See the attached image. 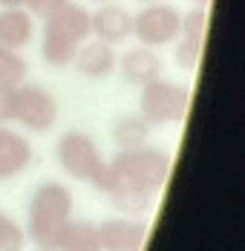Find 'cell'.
Instances as JSON below:
<instances>
[{
    "instance_id": "1",
    "label": "cell",
    "mask_w": 245,
    "mask_h": 251,
    "mask_svg": "<svg viewBox=\"0 0 245 251\" xmlns=\"http://www.w3.org/2000/svg\"><path fill=\"white\" fill-rule=\"evenodd\" d=\"M73 211L75 197L64 182L47 179L35 185L29 205H26V240L35 243V249H55L61 231L73 220Z\"/></svg>"
},
{
    "instance_id": "2",
    "label": "cell",
    "mask_w": 245,
    "mask_h": 251,
    "mask_svg": "<svg viewBox=\"0 0 245 251\" xmlns=\"http://www.w3.org/2000/svg\"><path fill=\"white\" fill-rule=\"evenodd\" d=\"M90 38V9L81 3H64L61 9L49 12L44 18V41H41V58L44 64L64 70L70 67L78 47Z\"/></svg>"
},
{
    "instance_id": "3",
    "label": "cell",
    "mask_w": 245,
    "mask_h": 251,
    "mask_svg": "<svg viewBox=\"0 0 245 251\" xmlns=\"http://www.w3.org/2000/svg\"><path fill=\"white\" fill-rule=\"evenodd\" d=\"M168 176H171V156L159 148L145 145L133 151H119L113 159H107V171L98 179V185L104 179H113V182H124V185L142 188L147 194L159 197L162 188L168 185Z\"/></svg>"
},
{
    "instance_id": "4",
    "label": "cell",
    "mask_w": 245,
    "mask_h": 251,
    "mask_svg": "<svg viewBox=\"0 0 245 251\" xmlns=\"http://www.w3.org/2000/svg\"><path fill=\"white\" fill-rule=\"evenodd\" d=\"M55 159L58 168L73 182L98 185V179L107 171V159L98 148V142L84 130H67L55 142Z\"/></svg>"
},
{
    "instance_id": "5",
    "label": "cell",
    "mask_w": 245,
    "mask_h": 251,
    "mask_svg": "<svg viewBox=\"0 0 245 251\" xmlns=\"http://www.w3.org/2000/svg\"><path fill=\"white\" fill-rule=\"evenodd\" d=\"M139 116L150 127L182 125L191 107V90L171 78H156L145 87H139Z\"/></svg>"
},
{
    "instance_id": "6",
    "label": "cell",
    "mask_w": 245,
    "mask_h": 251,
    "mask_svg": "<svg viewBox=\"0 0 245 251\" xmlns=\"http://www.w3.org/2000/svg\"><path fill=\"white\" fill-rule=\"evenodd\" d=\"M179 24H182V9L173 3H145L136 15H133V35L142 47L150 50H165L173 47V41L179 38Z\"/></svg>"
},
{
    "instance_id": "7",
    "label": "cell",
    "mask_w": 245,
    "mask_h": 251,
    "mask_svg": "<svg viewBox=\"0 0 245 251\" xmlns=\"http://www.w3.org/2000/svg\"><path fill=\"white\" fill-rule=\"evenodd\" d=\"M61 119V107L55 96L41 84H21L18 87V104H15V122L26 133H49Z\"/></svg>"
},
{
    "instance_id": "8",
    "label": "cell",
    "mask_w": 245,
    "mask_h": 251,
    "mask_svg": "<svg viewBox=\"0 0 245 251\" xmlns=\"http://www.w3.org/2000/svg\"><path fill=\"white\" fill-rule=\"evenodd\" d=\"M90 38L122 47L127 38H133V12L122 3H98L96 12H90Z\"/></svg>"
},
{
    "instance_id": "9",
    "label": "cell",
    "mask_w": 245,
    "mask_h": 251,
    "mask_svg": "<svg viewBox=\"0 0 245 251\" xmlns=\"http://www.w3.org/2000/svg\"><path fill=\"white\" fill-rule=\"evenodd\" d=\"M98 237L104 251H142L147 240V223L116 214L98 223Z\"/></svg>"
},
{
    "instance_id": "10",
    "label": "cell",
    "mask_w": 245,
    "mask_h": 251,
    "mask_svg": "<svg viewBox=\"0 0 245 251\" xmlns=\"http://www.w3.org/2000/svg\"><path fill=\"white\" fill-rule=\"evenodd\" d=\"M32 142L24 133L12 130L9 125H0V182H12L32 168Z\"/></svg>"
},
{
    "instance_id": "11",
    "label": "cell",
    "mask_w": 245,
    "mask_h": 251,
    "mask_svg": "<svg viewBox=\"0 0 245 251\" xmlns=\"http://www.w3.org/2000/svg\"><path fill=\"white\" fill-rule=\"evenodd\" d=\"M116 70L122 73V78L127 84H133V87H145L150 81H156V78H162L165 73V61H162V55L156 50H150V47H133V50H127L116 61Z\"/></svg>"
},
{
    "instance_id": "12",
    "label": "cell",
    "mask_w": 245,
    "mask_h": 251,
    "mask_svg": "<svg viewBox=\"0 0 245 251\" xmlns=\"http://www.w3.org/2000/svg\"><path fill=\"white\" fill-rule=\"evenodd\" d=\"M98 191L107 197L110 208L122 217H136V220H145L153 208L156 197L147 194L142 188H133V185H124V182H113V179H104L98 185Z\"/></svg>"
},
{
    "instance_id": "13",
    "label": "cell",
    "mask_w": 245,
    "mask_h": 251,
    "mask_svg": "<svg viewBox=\"0 0 245 251\" xmlns=\"http://www.w3.org/2000/svg\"><path fill=\"white\" fill-rule=\"evenodd\" d=\"M116 61H119L116 47H110L104 41H96V38H87L73 58L75 70L84 78H90V81H101V78L113 75L116 73Z\"/></svg>"
},
{
    "instance_id": "14",
    "label": "cell",
    "mask_w": 245,
    "mask_h": 251,
    "mask_svg": "<svg viewBox=\"0 0 245 251\" xmlns=\"http://www.w3.org/2000/svg\"><path fill=\"white\" fill-rule=\"evenodd\" d=\"M35 38V15L26 6H6L0 9V47L24 50Z\"/></svg>"
},
{
    "instance_id": "15",
    "label": "cell",
    "mask_w": 245,
    "mask_h": 251,
    "mask_svg": "<svg viewBox=\"0 0 245 251\" xmlns=\"http://www.w3.org/2000/svg\"><path fill=\"white\" fill-rule=\"evenodd\" d=\"M150 133H153V127L147 125L139 113H122L113 122V127H110V136H113V142H116L119 151L145 148L147 142H150Z\"/></svg>"
},
{
    "instance_id": "16",
    "label": "cell",
    "mask_w": 245,
    "mask_h": 251,
    "mask_svg": "<svg viewBox=\"0 0 245 251\" xmlns=\"http://www.w3.org/2000/svg\"><path fill=\"white\" fill-rule=\"evenodd\" d=\"M55 251H104L98 237V223L93 220H70L58 237Z\"/></svg>"
},
{
    "instance_id": "17",
    "label": "cell",
    "mask_w": 245,
    "mask_h": 251,
    "mask_svg": "<svg viewBox=\"0 0 245 251\" xmlns=\"http://www.w3.org/2000/svg\"><path fill=\"white\" fill-rule=\"evenodd\" d=\"M26 73H29V64H26L24 55L18 50L0 47V84H6V87H21L26 81Z\"/></svg>"
},
{
    "instance_id": "18",
    "label": "cell",
    "mask_w": 245,
    "mask_h": 251,
    "mask_svg": "<svg viewBox=\"0 0 245 251\" xmlns=\"http://www.w3.org/2000/svg\"><path fill=\"white\" fill-rule=\"evenodd\" d=\"M205 35H208V9H202V6H191L188 12H182L179 38L194 41V44H205Z\"/></svg>"
},
{
    "instance_id": "19",
    "label": "cell",
    "mask_w": 245,
    "mask_h": 251,
    "mask_svg": "<svg viewBox=\"0 0 245 251\" xmlns=\"http://www.w3.org/2000/svg\"><path fill=\"white\" fill-rule=\"evenodd\" d=\"M26 246V231L24 226L0 208V251H24Z\"/></svg>"
},
{
    "instance_id": "20",
    "label": "cell",
    "mask_w": 245,
    "mask_h": 251,
    "mask_svg": "<svg viewBox=\"0 0 245 251\" xmlns=\"http://www.w3.org/2000/svg\"><path fill=\"white\" fill-rule=\"evenodd\" d=\"M202 58V44L194 41H185V38H176L173 41V64L182 70V73H194L196 64Z\"/></svg>"
},
{
    "instance_id": "21",
    "label": "cell",
    "mask_w": 245,
    "mask_h": 251,
    "mask_svg": "<svg viewBox=\"0 0 245 251\" xmlns=\"http://www.w3.org/2000/svg\"><path fill=\"white\" fill-rule=\"evenodd\" d=\"M15 104H18V87L0 84V125L15 122Z\"/></svg>"
},
{
    "instance_id": "22",
    "label": "cell",
    "mask_w": 245,
    "mask_h": 251,
    "mask_svg": "<svg viewBox=\"0 0 245 251\" xmlns=\"http://www.w3.org/2000/svg\"><path fill=\"white\" fill-rule=\"evenodd\" d=\"M64 3H70V0H26V9H29L35 18H47L49 12L61 9Z\"/></svg>"
},
{
    "instance_id": "23",
    "label": "cell",
    "mask_w": 245,
    "mask_h": 251,
    "mask_svg": "<svg viewBox=\"0 0 245 251\" xmlns=\"http://www.w3.org/2000/svg\"><path fill=\"white\" fill-rule=\"evenodd\" d=\"M6 6H26V0H0V9H6Z\"/></svg>"
},
{
    "instance_id": "24",
    "label": "cell",
    "mask_w": 245,
    "mask_h": 251,
    "mask_svg": "<svg viewBox=\"0 0 245 251\" xmlns=\"http://www.w3.org/2000/svg\"><path fill=\"white\" fill-rule=\"evenodd\" d=\"M188 3H191V6H202V9H208V6H211V0H188Z\"/></svg>"
},
{
    "instance_id": "25",
    "label": "cell",
    "mask_w": 245,
    "mask_h": 251,
    "mask_svg": "<svg viewBox=\"0 0 245 251\" xmlns=\"http://www.w3.org/2000/svg\"><path fill=\"white\" fill-rule=\"evenodd\" d=\"M139 3H142V6H145V3H159V0H139Z\"/></svg>"
},
{
    "instance_id": "26",
    "label": "cell",
    "mask_w": 245,
    "mask_h": 251,
    "mask_svg": "<svg viewBox=\"0 0 245 251\" xmlns=\"http://www.w3.org/2000/svg\"><path fill=\"white\" fill-rule=\"evenodd\" d=\"M90 3H107V0H90Z\"/></svg>"
},
{
    "instance_id": "27",
    "label": "cell",
    "mask_w": 245,
    "mask_h": 251,
    "mask_svg": "<svg viewBox=\"0 0 245 251\" xmlns=\"http://www.w3.org/2000/svg\"><path fill=\"white\" fill-rule=\"evenodd\" d=\"M35 251H55V249H35Z\"/></svg>"
}]
</instances>
